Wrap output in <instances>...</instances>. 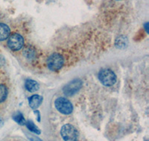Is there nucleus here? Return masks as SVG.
<instances>
[{"label":"nucleus","instance_id":"obj_1","mask_svg":"<svg viewBox=\"0 0 149 141\" xmlns=\"http://www.w3.org/2000/svg\"><path fill=\"white\" fill-rule=\"evenodd\" d=\"M98 79L104 86H112L116 82V75L110 69H102L98 73Z\"/></svg>","mask_w":149,"mask_h":141},{"label":"nucleus","instance_id":"obj_2","mask_svg":"<svg viewBox=\"0 0 149 141\" xmlns=\"http://www.w3.org/2000/svg\"><path fill=\"white\" fill-rule=\"evenodd\" d=\"M61 134L64 141H78V132L72 125L66 124L61 128Z\"/></svg>","mask_w":149,"mask_h":141},{"label":"nucleus","instance_id":"obj_3","mask_svg":"<svg viewBox=\"0 0 149 141\" xmlns=\"http://www.w3.org/2000/svg\"><path fill=\"white\" fill-rule=\"evenodd\" d=\"M64 59L61 54L54 53L52 54L47 59V66L50 70L53 71L58 70L63 66Z\"/></svg>","mask_w":149,"mask_h":141},{"label":"nucleus","instance_id":"obj_4","mask_svg":"<svg viewBox=\"0 0 149 141\" xmlns=\"http://www.w3.org/2000/svg\"><path fill=\"white\" fill-rule=\"evenodd\" d=\"M56 109L63 114H70L73 111L72 104L64 97H59L54 102Z\"/></svg>","mask_w":149,"mask_h":141},{"label":"nucleus","instance_id":"obj_5","mask_svg":"<svg viewBox=\"0 0 149 141\" xmlns=\"http://www.w3.org/2000/svg\"><path fill=\"white\" fill-rule=\"evenodd\" d=\"M8 46L12 50H19L24 46L23 37L18 34H13L9 36L8 40Z\"/></svg>","mask_w":149,"mask_h":141},{"label":"nucleus","instance_id":"obj_6","mask_svg":"<svg viewBox=\"0 0 149 141\" xmlns=\"http://www.w3.org/2000/svg\"><path fill=\"white\" fill-rule=\"evenodd\" d=\"M82 87V81L74 79L66 85L63 88V93L66 96H72L76 94Z\"/></svg>","mask_w":149,"mask_h":141},{"label":"nucleus","instance_id":"obj_7","mask_svg":"<svg viewBox=\"0 0 149 141\" xmlns=\"http://www.w3.org/2000/svg\"><path fill=\"white\" fill-rule=\"evenodd\" d=\"M42 102V97L41 96L37 95V94H34L29 99V103L30 107L32 109H36L39 107Z\"/></svg>","mask_w":149,"mask_h":141},{"label":"nucleus","instance_id":"obj_8","mask_svg":"<svg viewBox=\"0 0 149 141\" xmlns=\"http://www.w3.org/2000/svg\"><path fill=\"white\" fill-rule=\"evenodd\" d=\"M10 30L6 24L0 23V42L5 41L10 36Z\"/></svg>","mask_w":149,"mask_h":141},{"label":"nucleus","instance_id":"obj_9","mask_svg":"<svg viewBox=\"0 0 149 141\" xmlns=\"http://www.w3.org/2000/svg\"><path fill=\"white\" fill-rule=\"evenodd\" d=\"M25 87L29 92H36L39 90L40 86L38 82L33 79H27L25 82Z\"/></svg>","mask_w":149,"mask_h":141},{"label":"nucleus","instance_id":"obj_10","mask_svg":"<svg viewBox=\"0 0 149 141\" xmlns=\"http://www.w3.org/2000/svg\"><path fill=\"white\" fill-rule=\"evenodd\" d=\"M12 118L15 121L16 123H17L19 125H26V120H25V118L22 115V114L19 111H17L15 114H13L12 116Z\"/></svg>","mask_w":149,"mask_h":141},{"label":"nucleus","instance_id":"obj_11","mask_svg":"<svg viewBox=\"0 0 149 141\" xmlns=\"http://www.w3.org/2000/svg\"><path fill=\"white\" fill-rule=\"evenodd\" d=\"M127 37H124V36H121L119 37L116 40V46H117V48H125L127 46Z\"/></svg>","mask_w":149,"mask_h":141},{"label":"nucleus","instance_id":"obj_12","mask_svg":"<svg viewBox=\"0 0 149 141\" xmlns=\"http://www.w3.org/2000/svg\"><path fill=\"white\" fill-rule=\"evenodd\" d=\"M8 88L3 84H0V103L3 102L8 97Z\"/></svg>","mask_w":149,"mask_h":141},{"label":"nucleus","instance_id":"obj_13","mask_svg":"<svg viewBox=\"0 0 149 141\" xmlns=\"http://www.w3.org/2000/svg\"><path fill=\"white\" fill-rule=\"evenodd\" d=\"M26 126H27L28 129H29V130H30L31 131L35 133L36 134H40L41 131L40 130V129L34 124V123H33L32 121H27L26 123Z\"/></svg>","mask_w":149,"mask_h":141},{"label":"nucleus","instance_id":"obj_14","mask_svg":"<svg viewBox=\"0 0 149 141\" xmlns=\"http://www.w3.org/2000/svg\"><path fill=\"white\" fill-rule=\"evenodd\" d=\"M24 54H25V56L26 57V58L30 59H32V58H34V57H35L36 52L32 48L29 47L28 48H26V50L24 51Z\"/></svg>","mask_w":149,"mask_h":141},{"label":"nucleus","instance_id":"obj_15","mask_svg":"<svg viewBox=\"0 0 149 141\" xmlns=\"http://www.w3.org/2000/svg\"><path fill=\"white\" fill-rule=\"evenodd\" d=\"M26 135H27V138H29L31 141H42V140L40 139L38 137L34 136V135H32V134H26Z\"/></svg>","mask_w":149,"mask_h":141}]
</instances>
